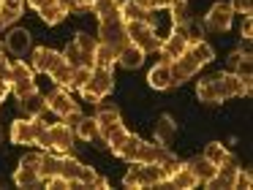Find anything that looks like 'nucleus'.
I'll return each mask as SVG.
<instances>
[{"instance_id":"nucleus-34","label":"nucleus","mask_w":253,"mask_h":190,"mask_svg":"<svg viewBox=\"0 0 253 190\" xmlns=\"http://www.w3.org/2000/svg\"><path fill=\"white\" fill-rule=\"evenodd\" d=\"M169 11H171V27H182L188 19H191V8H188L185 0H171Z\"/></svg>"},{"instance_id":"nucleus-43","label":"nucleus","mask_w":253,"mask_h":190,"mask_svg":"<svg viewBox=\"0 0 253 190\" xmlns=\"http://www.w3.org/2000/svg\"><path fill=\"white\" fill-rule=\"evenodd\" d=\"M82 117H84V114L79 112V106H77V109H71V112H68L66 117H60V119L68 125V128H77V125H79V119H82Z\"/></svg>"},{"instance_id":"nucleus-2","label":"nucleus","mask_w":253,"mask_h":190,"mask_svg":"<svg viewBox=\"0 0 253 190\" xmlns=\"http://www.w3.org/2000/svg\"><path fill=\"white\" fill-rule=\"evenodd\" d=\"M82 90V98L90 103H101V98H106L112 90H115V71L112 68H101V65H93L90 71V79L84 81Z\"/></svg>"},{"instance_id":"nucleus-42","label":"nucleus","mask_w":253,"mask_h":190,"mask_svg":"<svg viewBox=\"0 0 253 190\" xmlns=\"http://www.w3.org/2000/svg\"><path fill=\"white\" fill-rule=\"evenodd\" d=\"M231 11H234V14H242V16H248L253 11V0H231Z\"/></svg>"},{"instance_id":"nucleus-12","label":"nucleus","mask_w":253,"mask_h":190,"mask_svg":"<svg viewBox=\"0 0 253 190\" xmlns=\"http://www.w3.org/2000/svg\"><path fill=\"white\" fill-rule=\"evenodd\" d=\"M188 25V22H185ZM185 25L182 27H171V36L166 38V41H161V57L166 60V63H171V60H177L182 52L188 49V36H185Z\"/></svg>"},{"instance_id":"nucleus-25","label":"nucleus","mask_w":253,"mask_h":190,"mask_svg":"<svg viewBox=\"0 0 253 190\" xmlns=\"http://www.w3.org/2000/svg\"><path fill=\"white\" fill-rule=\"evenodd\" d=\"M147 81H150V87H153V90H169V87H171V71H169V63H166V60H161V63L155 65L153 71H150Z\"/></svg>"},{"instance_id":"nucleus-31","label":"nucleus","mask_w":253,"mask_h":190,"mask_svg":"<svg viewBox=\"0 0 253 190\" xmlns=\"http://www.w3.org/2000/svg\"><path fill=\"white\" fill-rule=\"evenodd\" d=\"M185 166L193 171V177L199 179V185H204V182H207V179L215 174V168H218V166H212V163H210L204 155H202V157H193V160H188Z\"/></svg>"},{"instance_id":"nucleus-40","label":"nucleus","mask_w":253,"mask_h":190,"mask_svg":"<svg viewBox=\"0 0 253 190\" xmlns=\"http://www.w3.org/2000/svg\"><path fill=\"white\" fill-rule=\"evenodd\" d=\"M185 36H188V43L202 41V36H204V25H196L193 19H188V25H185Z\"/></svg>"},{"instance_id":"nucleus-16","label":"nucleus","mask_w":253,"mask_h":190,"mask_svg":"<svg viewBox=\"0 0 253 190\" xmlns=\"http://www.w3.org/2000/svg\"><path fill=\"white\" fill-rule=\"evenodd\" d=\"M95 122H98L101 139L106 141V136H109L115 128H120V125H123V119H120V109H117V106H109V103H98V114H95Z\"/></svg>"},{"instance_id":"nucleus-47","label":"nucleus","mask_w":253,"mask_h":190,"mask_svg":"<svg viewBox=\"0 0 253 190\" xmlns=\"http://www.w3.org/2000/svg\"><path fill=\"white\" fill-rule=\"evenodd\" d=\"M60 5L71 14V11H77V8H82V0H60Z\"/></svg>"},{"instance_id":"nucleus-7","label":"nucleus","mask_w":253,"mask_h":190,"mask_svg":"<svg viewBox=\"0 0 253 190\" xmlns=\"http://www.w3.org/2000/svg\"><path fill=\"white\" fill-rule=\"evenodd\" d=\"M46 136H49V152L55 155H68L74 150V128H68L66 122H55V125H46Z\"/></svg>"},{"instance_id":"nucleus-9","label":"nucleus","mask_w":253,"mask_h":190,"mask_svg":"<svg viewBox=\"0 0 253 190\" xmlns=\"http://www.w3.org/2000/svg\"><path fill=\"white\" fill-rule=\"evenodd\" d=\"M199 68H202V63H199V60L185 49V52H182L180 57L169 63V71H171V87H174V84H182V81H188V79H193V76L199 74Z\"/></svg>"},{"instance_id":"nucleus-51","label":"nucleus","mask_w":253,"mask_h":190,"mask_svg":"<svg viewBox=\"0 0 253 190\" xmlns=\"http://www.w3.org/2000/svg\"><path fill=\"white\" fill-rule=\"evenodd\" d=\"M0 54H3V43H0Z\"/></svg>"},{"instance_id":"nucleus-24","label":"nucleus","mask_w":253,"mask_h":190,"mask_svg":"<svg viewBox=\"0 0 253 190\" xmlns=\"http://www.w3.org/2000/svg\"><path fill=\"white\" fill-rule=\"evenodd\" d=\"M177 136V122L169 117V114H164V117H158V122H155V141L164 147H169L171 141H174Z\"/></svg>"},{"instance_id":"nucleus-49","label":"nucleus","mask_w":253,"mask_h":190,"mask_svg":"<svg viewBox=\"0 0 253 190\" xmlns=\"http://www.w3.org/2000/svg\"><path fill=\"white\" fill-rule=\"evenodd\" d=\"M25 3H28V5H33V8H41V5L46 3V0H25Z\"/></svg>"},{"instance_id":"nucleus-36","label":"nucleus","mask_w":253,"mask_h":190,"mask_svg":"<svg viewBox=\"0 0 253 190\" xmlns=\"http://www.w3.org/2000/svg\"><path fill=\"white\" fill-rule=\"evenodd\" d=\"M139 136H133V133H128L126 136V141H123L120 147L115 150V155L117 157H123V160H128V163H133V155H136V147H139Z\"/></svg>"},{"instance_id":"nucleus-29","label":"nucleus","mask_w":253,"mask_h":190,"mask_svg":"<svg viewBox=\"0 0 253 190\" xmlns=\"http://www.w3.org/2000/svg\"><path fill=\"white\" fill-rule=\"evenodd\" d=\"M115 63H117V49L109 46V43H104V41L95 43L93 65H101V68H115Z\"/></svg>"},{"instance_id":"nucleus-37","label":"nucleus","mask_w":253,"mask_h":190,"mask_svg":"<svg viewBox=\"0 0 253 190\" xmlns=\"http://www.w3.org/2000/svg\"><path fill=\"white\" fill-rule=\"evenodd\" d=\"M90 71H93V65H74V71H71V90L84 87V81L90 79Z\"/></svg>"},{"instance_id":"nucleus-10","label":"nucleus","mask_w":253,"mask_h":190,"mask_svg":"<svg viewBox=\"0 0 253 190\" xmlns=\"http://www.w3.org/2000/svg\"><path fill=\"white\" fill-rule=\"evenodd\" d=\"M39 163H41V155H28V157H22L19 168L14 171V185H17V188H39V185H41Z\"/></svg>"},{"instance_id":"nucleus-5","label":"nucleus","mask_w":253,"mask_h":190,"mask_svg":"<svg viewBox=\"0 0 253 190\" xmlns=\"http://www.w3.org/2000/svg\"><path fill=\"white\" fill-rule=\"evenodd\" d=\"M133 163H158V166H166L171 174V168L177 166V157L169 152V147L164 144H150V141H139L136 147V155H133Z\"/></svg>"},{"instance_id":"nucleus-50","label":"nucleus","mask_w":253,"mask_h":190,"mask_svg":"<svg viewBox=\"0 0 253 190\" xmlns=\"http://www.w3.org/2000/svg\"><path fill=\"white\" fill-rule=\"evenodd\" d=\"M93 3H95V0H82V8H90Z\"/></svg>"},{"instance_id":"nucleus-11","label":"nucleus","mask_w":253,"mask_h":190,"mask_svg":"<svg viewBox=\"0 0 253 190\" xmlns=\"http://www.w3.org/2000/svg\"><path fill=\"white\" fill-rule=\"evenodd\" d=\"M220 87V98H234V95H251V76H237V74H215Z\"/></svg>"},{"instance_id":"nucleus-8","label":"nucleus","mask_w":253,"mask_h":190,"mask_svg":"<svg viewBox=\"0 0 253 190\" xmlns=\"http://www.w3.org/2000/svg\"><path fill=\"white\" fill-rule=\"evenodd\" d=\"M8 87H11L14 95H25V92L36 90V79H33V68L25 65V60H17L11 63V71H8Z\"/></svg>"},{"instance_id":"nucleus-15","label":"nucleus","mask_w":253,"mask_h":190,"mask_svg":"<svg viewBox=\"0 0 253 190\" xmlns=\"http://www.w3.org/2000/svg\"><path fill=\"white\" fill-rule=\"evenodd\" d=\"M46 109H49L52 114H57V117H66L71 109H77V101L71 98V90H66V87H55V90L46 95Z\"/></svg>"},{"instance_id":"nucleus-33","label":"nucleus","mask_w":253,"mask_h":190,"mask_svg":"<svg viewBox=\"0 0 253 190\" xmlns=\"http://www.w3.org/2000/svg\"><path fill=\"white\" fill-rule=\"evenodd\" d=\"M204 157H207L212 166H220V163H226V160H234V157H231V152L226 150L220 141H212V144H207V150H204Z\"/></svg>"},{"instance_id":"nucleus-39","label":"nucleus","mask_w":253,"mask_h":190,"mask_svg":"<svg viewBox=\"0 0 253 190\" xmlns=\"http://www.w3.org/2000/svg\"><path fill=\"white\" fill-rule=\"evenodd\" d=\"M117 5H120V0H95V3L90 5V11H93L95 16H106V14H112V11H117Z\"/></svg>"},{"instance_id":"nucleus-46","label":"nucleus","mask_w":253,"mask_h":190,"mask_svg":"<svg viewBox=\"0 0 253 190\" xmlns=\"http://www.w3.org/2000/svg\"><path fill=\"white\" fill-rule=\"evenodd\" d=\"M8 71H11V63L0 54V81H8Z\"/></svg>"},{"instance_id":"nucleus-38","label":"nucleus","mask_w":253,"mask_h":190,"mask_svg":"<svg viewBox=\"0 0 253 190\" xmlns=\"http://www.w3.org/2000/svg\"><path fill=\"white\" fill-rule=\"evenodd\" d=\"M63 60H66V63L68 65H71V68H74V65H84V57H82V52H79V46H77V43H68V46L66 49H63Z\"/></svg>"},{"instance_id":"nucleus-27","label":"nucleus","mask_w":253,"mask_h":190,"mask_svg":"<svg viewBox=\"0 0 253 190\" xmlns=\"http://www.w3.org/2000/svg\"><path fill=\"white\" fill-rule=\"evenodd\" d=\"M229 63L234 65V74H237V76H253V57H251V49H237V52H231Z\"/></svg>"},{"instance_id":"nucleus-48","label":"nucleus","mask_w":253,"mask_h":190,"mask_svg":"<svg viewBox=\"0 0 253 190\" xmlns=\"http://www.w3.org/2000/svg\"><path fill=\"white\" fill-rule=\"evenodd\" d=\"M11 92V87H8V81H0V103L6 101V95Z\"/></svg>"},{"instance_id":"nucleus-20","label":"nucleus","mask_w":253,"mask_h":190,"mask_svg":"<svg viewBox=\"0 0 253 190\" xmlns=\"http://www.w3.org/2000/svg\"><path fill=\"white\" fill-rule=\"evenodd\" d=\"M74 133H77L79 139L90 141V144H98V147L106 144V141L101 139V130H98V122H95V117H82V119H79V125L74 128Z\"/></svg>"},{"instance_id":"nucleus-28","label":"nucleus","mask_w":253,"mask_h":190,"mask_svg":"<svg viewBox=\"0 0 253 190\" xmlns=\"http://www.w3.org/2000/svg\"><path fill=\"white\" fill-rule=\"evenodd\" d=\"M36 11H39V16L46 22V25H57V22H63L66 14H68V11L60 5V0H46V3L41 5V8H36Z\"/></svg>"},{"instance_id":"nucleus-1","label":"nucleus","mask_w":253,"mask_h":190,"mask_svg":"<svg viewBox=\"0 0 253 190\" xmlns=\"http://www.w3.org/2000/svg\"><path fill=\"white\" fill-rule=\"evenodd\" d=\"M126 188H169V168L158 163H131V168L123 177Z\"/></svg>"},{"instance_id":"nucleus-4","label":"nucleus","mask_w":253,"mask_h":190,"mask_svg":"<svg viewBox=\"0 0 253 190\" xmlns=\"http://www.w3.org/2000/svg\"><path fill=\"white\" fill-rule=\"evenodd\" d=\"M126 33H128V41H131L133 46H139L144 54L161 49V38H158V33H155V25H147V22H128Z\"/></svg>"},{"instance_id":"nucleus-19","label":"nucleus","mask_w":253,"mask_h":190,"mask_svg":"<svg viewBox=\"0 0 253 190\" xmlns=\"http://www.w3.org/2000/svg\"><path fill=\"white\" fill-rule=\"evenodd\" d=\"M169 188H180V190H193L199 188V179L193 177V171L185 166V163H177L169 174Z\"/></svg>"},{"instance_id":"nucleus-45","label":"nucleus","mask_w":253,"mask_h":190,"mask_svg":"<svg viewBox=\"0 0 253 190\" xmlns=\"http://www.w3.org/2000/svg\"><path fill=\"white\" fill-rule=\"evenodd\" d=\"M242 38H251L253 36V19H251V14H248V16H242Z\"/></svg>"},{"instance_id":"nucleus-14","label":"nucleus","mask_w":253,"mask_h":190,"mask_svg":"<svg viewBox=\"0 0 253 190\" xmlns=\"http://www.w3.org/2000/svg\"><path fill=\"white\" fill-rule=\"evenodd\" d=\"M117 11H120V19L126 22H147V25H158L155 22V11L153 8H144L139 0H123L120 5H117Z\"/></svg>"},{"instance_id":"nucleus-22","label":"nucleus","mask_w":253,"mask_h":190,"mask_svg":"<svg viewBox=\"0 0 253 190\" xmlns=\"http://www.w3.org/2000/svg\"><path fill=\"white\" fill-rule=\"evenodd\" d=\"M117 63H120L123 68L133 71V68H139V65L144 63V52H142L139 46H133L131 41H128L126 46H120V49H117Z\"/></svg>"},{"instance_id":"nucleus-13","label":"nucleus","mask_w":253,"mask_h":190,"mask_svg":"<svg viewBox=\"0 0 253 190\" xmlns=\"http://www.w3.org/2000/svg\"><path fill=\"white\" fill-rule=\"evenodd\" d=\"M231 19H234V11H231L229 3H215L212 8L207 11L204 16V30H212V33H223L231 27Z\"/></svg>"},{"instance_id":"nucleus-32","label":"nucleus","mask_w":253,"mask_h":190,"mask_svg":"<svg viewBox=\"0 0 253 190\" xmlns=\"http://www.w3.org/2000/svg\"><path fill=\"white\" fill-rule=\"evenodd\" d=\"M74 43H77V46H79V52H82L84 65H93V52H95V43H98V38H95V36H90V33H77Z\"/></svg>"},{"instance_id":"nucleus-44","label":"nucleus","mask_w":253,"mask_h":190,"mask_svg":"<svg viewBox=\"0 0 253 190\" xmlns=\"http://www.w3.org/2000/svg\"><path fill=\"white\" fill-rule=\"evenodd\" d=\"M139 3H142L144 8L158 11V8H169V3H171V0H139Z\"/></svg>"},{"instance_id":"nucleus-30","label":"nucleus","mask_w":253,"mask_h":190,"mask_svg":"<svg viewBox=\"0 0 253 190\" xmlns=\"http://www.w3.org/2000/svg\"><path fill=\"white\" fill-rule=\"evenodd\" d=\"M71 71H74V68L66 63V60H63V54H60V60H57V63L49 68V79L55 81L57 87H66V90H71Z\"/></svg>"},{"instance_id":"nucleus-35","label":"nucleus","mask_w":253,"mask_h":190,"mask_svg":"<svg viewBox=\"0 0 253 190\" xmlns=\"http://www.w3.org/2000/svg\"><path fill=\"white\" fill-rule=\"evenodd\" d=\"M188 52H191L202 65H207V63H212V60H215V49L210 46L204 38H202V41H196V43H188Z\"/></svg>"},{"instance_id":"nucleus-41","label":"nucleus","mask_w":253,"mask_h":190,"mask_svg":"<svg viewBox=\"0 0 253 190\" xmlns=\"http://www.w3.org/2000/svg\"><path fill=\"white\" fill-rule=\"evenodd\" d=\"M251 182H253L251 171H248V168H237V177H234V188H240V190H248V188H251Z\"/></svg>"},{"instance_id":"nucleus-26","label":"nucleus","mask_w":253,"mask_h":190,"mask_svg":"<svg viewBox=\"0 0 253 190\" xmlns=\"http://www.w3.org/2000/svg\"><path fill=\"white\" fill-rule=\"evenodd\" d=\"M196 95H199V101H204V103H220V101H223V98H220V87H218V79H215V76H207V79L199 81Z\"/></svg>"},{"instance_id":"nucleus-18","label":"nucleus","mask_w":253,"mask_h":190,"mask_svg":"<svg viewBox=\"0 0 253 190\" xmlns=\"http://www.w3.org/2000/svg\"><path fill=\"white\" fill-rule=\"evenodd\" d=\"M19 109L25 117H41L46 112V95H41L39 90L25 92V95H19Z\"/></svg>"},{"instance_id":"nucleus-23","label":"nucleus","mask_w":253,"mask_h":190,"mask_svg":"<svg viewBox=\"0 0 253 190\" xmlns=\"http://www.w3.org/2000/svg\"><path fill=\"white\" fill-rule=\"evenodd\" d=\"M60 60V52H55V49L49 46H39L33 52V71H39V74H49V68Z\"/></svg>"},{"instance_id":"nucleus-17","label":"nucleus","mask_w":253,"mask_h":190,"mask_svg":"<svg viewBox=\"0 0 253 190\" xmlns=\"http://www.w3.org/2000/svg\"><path fill=\"white\" fill-rule=\"evenodd\" d=\"M237 163L234 160H226V163H220L218 168H215V174L207 179V188H234V177H237Z\"/></svg>"},{"instance_id":"nucleus-3","label":"nucleus","mask_w":253,"mask_h":190,"mask_svg":"<svg viewBox=\"0 0 253 190\" xmlns=\"http://www.w3.org/2000/svg\"><path fill=\"white\" fill-rule=\"evenodd\" d=\"M98 41L109 43V46L120 49L128 43V33H126V22L120 19V11H112L106 16H98Z\"/></svg>"},{"instance_id":"nucleus-6","label":"nucleus","mask_w":253,"mask_h":190,"mask_svg":"<svg viewBox=\"0 0 253 190\" xmlns=\"http://www.w3.org/2000/svg\"><path fill=\"white\" fill-rule=\"evenodd\" d=\"M44 119L41 117H25V119H17L11 125V141L14 144H36L41 133H44Z\"/></svg>"},{"instance_id":"nucleus-21","label":"nucleus","mask_w":253,"mask_h":190,"mask_svg":"<svg viewBox=\"0 0 253 190\" xmlns=\"http://www.w3.org/2000/svg\"><path fill=\"white\" fill-rule=\"evenodd\" d=\"M6 49L11 54H17V57L28 54L30 52V33L22 30V27H14V30L8 33V38H6Z\"/></svg>"}]
</instances>
